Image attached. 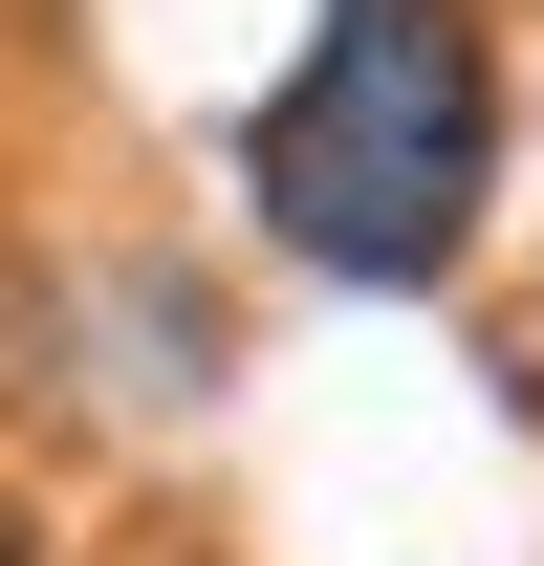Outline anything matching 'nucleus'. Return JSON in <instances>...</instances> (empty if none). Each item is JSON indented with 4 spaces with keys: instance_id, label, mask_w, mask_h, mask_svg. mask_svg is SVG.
I'll list each match as a JSON object with an SVG mask.
<instances>
[{
    "instance_id": "nucleus-2",
    "label": "nucleus",
    "mask_w": 544,
    "mask_h": 566,
    "mask_svg": "<svg viewBox=\"0 0 544 566\" xmlns=\"http://www.w3.org/2000/svg\"><path fill=\"white\" fill-rule=\"evenodd\" d=\"M0 566H44V545H22V523H0Z\"/></svg>"
},
{
    "instance_id": "nucleus-1",
    "label": "nucleus",
    "mask_w": 544,
    "mask_h": 566,
    "mask_svg": "<svg viewBox=\"0 0 544 566\" xmlns=\"http://www.w3.org/2000/svg\"><path fill=\"white\" fill-rule=\"evenodd\" d=\"M479 175H501V44H479V0H327L305 66L240 109V197L327 283H436L479 240Z\"/></svg>"
}]
</instances>
